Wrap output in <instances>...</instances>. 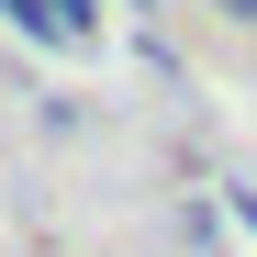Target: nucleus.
I'll return each instance as SVG.
<instances>
[{
  "label": "nucleus",
  "instance_id": "4",
  "mask_svg": "<svg viewBox=\"0 0 257 257\" xmlns=\"http://www.w3.org/2000/svg\"><path fill=\"white\" fill-rule=\"evenodd\" d=\"M235 212H246V235H257V201H246V190H235Z\"/></svg>",
  "mask_w": 257,
  "mask_h": 257
},
{
  "label": "nucleus",
  "instance_id": "3",
  "mask_svg": "<svg viewBox=\"0 0 257 257\" xmlns=\"http://www.w3.org/2000/svg\"><path fill=\"white\" fill-rule=\"evenodd\" d=\"M212 12H224V23H257V0H212Z\"/></svg>",
  "mask_w": 257,
  "mask_h": 257
},
{
  "label": "nucleus",
  "instance_id": "2",
  "mask_svg": "<svg viewBox=\"0 0 257 257\" xmlns=\"http://www.w3.org/2000/svg\"><path fill=\"white\" fill-rule=\"evenodd\" d=\"M45 12L67 23V45H78V34H90V12H101V0H45Z\"/></svg>",
  "mask_w": 257,
  "mask_h": 257
},
{
  "label": "nucleus",
  "instance_id": "1",
  "mask_svg": "<svg viewBox=\"0 0 257 257\" xmlns=\"http://www.w3.org/2000/svg\"><path fill=\"white\" fill-rule=\"evenodd\" d=\"M0 12H12V23H23V34H34V45H67V23H56V12H45V0H0Z\"/></svg>",
  "mask_w": 257,
  "mask_h": 257
}]
</instances>
